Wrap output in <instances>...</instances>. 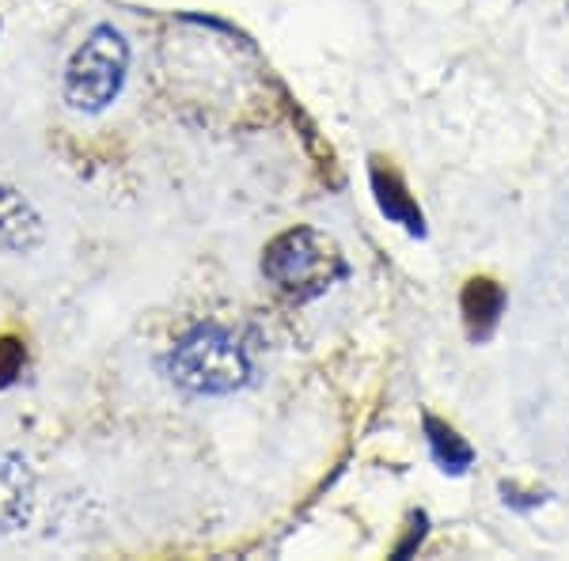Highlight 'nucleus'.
I'll use <instances>...</instances> for the list:
<instances>
[{
  "instance_id": "1",
  "label": "nucleus",
  "mask_w": 569,
  "mask_h": 561,
  "mask_svg": "<svg viewBox=\"0 0 569 561\" xmlns=\"http://www.w3.org/2000/svg\"><path fill=\"white\" fill-rule=\"evenodd\" d=\"M168 375L190 394H232L251 380V353L232 330L198 327L168 353Z\"/></svg>"
},
{
  "instance_id": "2",
  "label": "nucleus",
  "mask_w": 569,
  "mask_h": 561,
  "mask_svg": "<svg viewBox=\"0 0 569 561\" xmlns=\"http://www.w3.org/2000/svg\"><path fill=\"white\" fill-rule=\"evenodd\" d=\"M262 273L289 300H311L346 278V259L316 228H289L262 251Z\"/></svg>"
},
{
  "instance_id": "3",
  "label": "nucleus",
  "mask_w": 569,
  "mask_h": 561,
  "mask_svg": "<svg viewBox=\"0 0 569 561\" xmlns=\"http://www.w3.org/2000/svg\"><path fill=\"white\" fill-rule=\"evenodd\" d=\"M130 72V42L118 27L99 23L66 66L61 96L77 114H103L114 103Z\"/></svg>"
},
{
  "instance_id": "4",
  "label": "nucleus",
  "mask_w": 569,
  "mask_h": 561,
  "mask_svg": "<svg viewBox=\"0 0 569 561\" xmlns=\"http://www.w3.org/2000/svg\"><path fill=\"white\" fill-rule=\"evenodd\" d=\"M34 509V471L20 452L0 455V535L20 531Z\"/></svg>"
},
{
  "instance_id": "5",
  "label": "nucleus",
  "mask_w": 569,
  "mask_h": 561,
  "mask_svg": "<svg viewBox=\"0 0 569 561\" xmlns=\"http://www.w3.org/2000/svg\"><path fill=\"white\" fill-rule=\"evenodd\" d=\"M39 243H42V224L34 217V209L16 190L0 187V247L23 254Z\"/></svg>"
},
{
  "instance_id": "6",
  "label": "nucleus",
  "mask_w": 569,
  "mask_h": 561,
  "mask_svg": "<svg viewBox=\"0 0 569 561\" xmlns=\"http://www.w3.org/2000/svg\"><path fill=\"white\" fill-rule=\"evenodd\" d=\"M372 190H376V201H380V209L388 213V220H395V224H402L407 232L421 236V213H418V206L410 201L407 187H402V182L395 179L391 171L376 168V171H372Z\"/></svg>"
},
{
  "instance_id": "7",
  "label": "nucleus",
  "mask_w": 569,
  "mask_h": 561,
  "mask_svg": "<svg viewBox=\"0 0 569 561\" xmlns=\"http://www.w3.org/2000/svg\"><path fill=\"white\" fill-rule=\"evenodd\" d=\"M501 289L493 281H486V278H475L471 284H467V292H463V315H467V327H471V334L475 338H486L493 330V323H498V315H501Z\"/></svg>"
},
{
  "instance_id": "8",
  "label": "nucleus",
  "mask_w": 569,
  "mask_h": 561,
  "mask_svg": "<svg viewBox=\"0 0 569 561\" xmlns=\"http://www.w3.org/2000/svg\"><path fill=\"white\" fill-rule=\"evenodd\" d=\"M426 429H429V444H433L437 459L445 463V471H463V467L471 463V448H467L452 429L440 425L433 418L426 421Z\"/></svg>"
},
{
  "instance_id": "9",
  "label": "nucleus",
  "mask_w": 569,
  "mask_h": 561,
  "mask_svg": "<svg viewBox=\"0 0 569 561\" xmlns=\"http://www.w3.org/2000/svg\"><path fill=\"white\" fill-rule=\"evenodd\" d=\"M20 364H23V349L20 345H16V342L0 345V388H4V383H12V375L20 372Z\"/></svg>"
}]
</instances>
